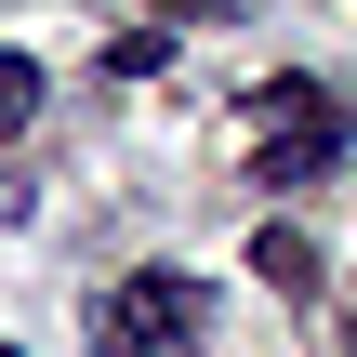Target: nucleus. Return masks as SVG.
Here are the masks:
<instances>
[{"label":"nucleus","mask_w":357,"mask_h":357,"mask_svg":"<svg viewBox=\"0 0 357 357\" xmlns=\"http://www.w3.org/2000/svg\"><path fill=\"white\" fill-rule=\"evenodd\" d=\"M252 278H265V291H291V305H305V291H318V252H305V238H291V225H278V238H252Z\"/></svg>","instance_id":"3"},{"label":"nucleus","mask_w":357,"mask_h":357,"mask_svg":"<svg viewBox=\"0 0 357 357\" xmlns=\"http://www.w3.org/2000/svg\"><path fill=\"white\" fill-rule=\"evenodd\" d=\"M26 119H40V66H26V53H0V132H26Z\"/></svg>","instance_id":"4"},{"label":"nucleus","mask_w":357,"mask_h":357,"mask_svg":"<svg viewBox=\"0 0 357 357\" xmlns=\"http://www.w3.org/2000/svg\"><path fill=\"white\" fill-rule=\"evenodd\" d=\"M212 318V291L185 278V265H146L132 291H119V318H106V344H146V331H199Z\"/></svg>","instance_id":"1"},{"label":"nucleus","mask_w":357,"mask_h":357,"mask_svg":"<svg viewBox=\"0 0 357 357\" xmlns=\"http://www.w3.org/2000/svg\"><path fill=\"white\" fill-rule=\"evenodd\" d=\"M331 146H344V132H318V119H305V132L252 146V172H265V185H305V172H331Z\"/></svg>","instance_id":"2"},{"label":"nucleus","mask_w":357,"mask_h":357,"mask_svg":"<svg viewBox=\"0 0 357 357\" xmlns=\"http://www.w3.org/2000/svg\"><path fill=\"white\" fill-rule=\"evenodd\" d=\"M106 357H159V344H106Z\"/></svg>","instance_id":"5"},{"label":"nucleus","mask_w":357,"mask_h":357,"mask_svg":"<svg viewBox=\"0 0 357 357\" xmlns=\"http://www.w3.org/2000/svg\"><path fill=\"white\" fill-rule=\"evenodd\" d=\"M0 357H26V344H0Z\"/></svg>","instance_id":"6"}]
</instances>
